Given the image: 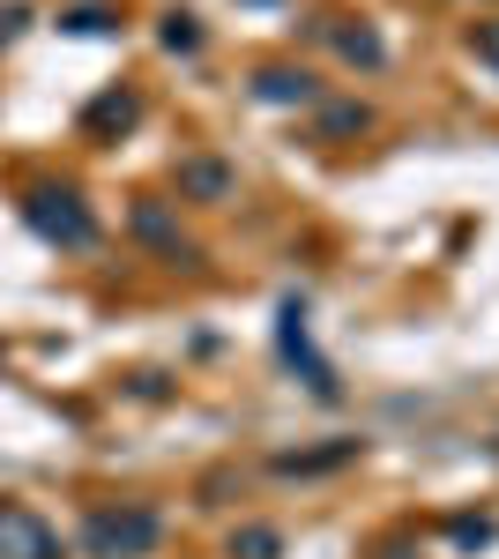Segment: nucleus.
Here are the masks:
<instances>
[{
    "mask_svg": "<svg viewBox=\"0 0 499 559\" xmlns=\"http://www.w3.org/2000/svg\"><path fill=\"white\" fill-rule=\"evenodd\" d=\"M157 537H165V522L150 515V508H97L83 522V545L97 559H142Z\"/></svg>",
    "mask_w": 499,
    "mask_h": 559,
    "instance_id": "nucleus-1",
    "label": "nucleus"
},
{
    "mask_svg": "<svg viewBox=\"0 0 499 559\" xmlns=\"http://www.w3.org/2000/svg\"><path fill=\"white\" fill-rule=\"evenodd\" d=\"M31 224H38L45 239H60V247H90V239H97V216H90L75 194H52V187L31 194Z\"/></svg>",
    "mask_w": 499,
    "mask_h": 559,
    "instance_id": "nucleus-2",
    "label": "nucleus"
},
{
    "mask_svg": "<svg viewBox=\"0 0 499 559\" xmlns=\"http://www.w3.org/2000/svg\"><path fill=\"white\" fill-rule=\"evenodd\" d=\"M0 559H60V537L31 508H0Z\"/></svg>",
    "mask_w": 499,
    "mask_h": 559,
    "instance_id": "nucleus-3",
    "label": "nucleus"
},
{
    "mask_svg": "<svg viewBox=\"0 0 499 559\" xmlns=\"http://www.w3.org/2000/svg\"><path fill=\"white\" fill-rule=\"evenodd\" d=\"M253 90H261L269 105H313V75H306V68H261Z\"/></svg>",
    "mask_w": 499,
    "mask_h": 559,
    "instance_id": "nucleus-4",
    "label": "nucleus"
},
{
    "mask_svg": "<svg viewBox=\"0 0 499 559\" xmlns=\"http://www.w3.org/2000/svg\"><path fill=\"white\" fill-rule=\"evenodd\" d=\"M179 187H187V194H202V202H224V194H231V173H224V165H209V157H194V165H179Z\"/></svg>",
    "mask_w": 499,
    "mask_h": 559,
    "instance_id": "nucleus-5",
    "label": "nucleus"
},
{
    "mask_svg": "<svg viewBox=\"0 0 499 559\" xmlns=\"http://www.w3.org/2000/svg\"><path fill=\"white\" fill-rule=\"evenodd\" d=\"M134 112H142V105H134V97H105V105H97V112H90V120H97V128H127V120H134Z\"/></svg>",
    "mask_w": 499,
    "mask_h": 559,
    "instance_id": "nucleus-6",
    "label": "nucleus"
},
{
    "mask_svg": "<svg viewBox=\"0 0 499 559\" xmlns=\"http://www.w3.org/2000/svg\"><path fill=\"white\" fill-rule=\"evenodd\" d=\"M165 45H171V52H194V45H202L194 15H171V23H165Z\"/></svg>",
    "mask_w": 499,
    "mask_h": 559,
    "instance_id": "nucleus-7",
    "label": "nucleus"
},
{
    "mask_svg": "<svg viewBox=\"0 0 499 559\" xmlns=\"http://www.w3.org/2000/svg\"><path fill=\"white\" fill-rule=\"evenodd\" d=\"M239 552L247 559H276V530H239Z\"/></svg>",
    "mask_w": 499,
    "mask_h": 559,
    "instance_id": "nucleus-8",
    "label": "nucleus"
},
{
    "mask_svg": "<svg viewBox=\"0 0 499 559\" xmlns=\"http://www.w3.org/2000/svg\"><path fill=\"white\" fill-rule=\"evenodd\" d=\"M343 52H351V60H366V68H380V38H366V31H351Z\"/></svg>",
    "mask_w": 499,
    "mask_h": 559,
    "instance_id": "nucleus-9",
    "label": "nucleus"
},
{
    "mask_svg": "<svg viewBox=\"0 0 499 559\" xmlns=\"http://www.w3.org/2000/svg\"><path fill=\"white\" fill-rule=\"evenodd\" d=\"M470 45H477L485 68H499V23H477V38H470Z\"/></svg>",
    "mask_w": 499,
    "mask_h": 559,
    "instance_id": "nucleus-10",
    "label": "nucleus"
},
{
    "mask_svg": "<svg viewBox=\"0 0 499 559\" xmlns=\"http://www.w3.org/2000/svg\"><path fill=\"white\" fill-rule=\"evenodd\" d=\"M329 128H335V134H351V128H366V112H358V105H335Z\"/></svg>",
    "mask_w": 499,
    "mask_h": 559,
    "instance_id": "nucleus-11",
    "label": "nucleus"
}]
</instances>
